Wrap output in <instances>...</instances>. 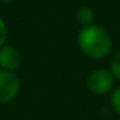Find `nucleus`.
Returning a JSON list of instances; mask_svg holds the SVG:
<instances>
[{
  "label": "nucleus",
  "instance_id": "nucleus-2",
  "mask_svg": "<svg viewBox=\"0 0 120 120\" xmlns=\"http://www.w3.org/2000/svg\"><path fill=\"white\" fill-rule=\"evenodd\" d=\"M20 92L19 76L7 69L0 68V105L10 103Z\"/></svg>",
  "mask_w": 120,
  "mask_h": 120
},
{
  "label": "nucleus",
  "instance_id": "nucleus-1",
  "mask_svg": "<svg viewBox=\"0 0 120 120\" xmlns=\"http://www.w3.org/2000/svg\"><path fill=\"white\" fill-rule=\"evenodd\" d=\"M76 41L79 49L92 59H102L112 49V38L107 31L95 24L82 27L78 31Z\"/></svg>",
  "mask_w": 120,
  "mask_h": 120
},
{
  "label": "nucleus",
  "instance_id": "nucleus-8",
  "mask_svg": "<svg viewBox=\"0 0 120 120\" xmlns=\"http://www.w3.org/2000/svg\"><path fill=\"white\" fill-rule=\"evenodd\" d=\"M6 38H7V28H6L4 21L0 19V47H3V45H4Z\"/></svg>",
  "mask_w": 120,
  "mask_h": 120
},
{
  "label": "nucleus",
  "instance_id": "nucleus-9",
  "mask_svg": "<svg viewBox=\"0 0 120 120\" xmlns=\"http://www.w3.org/2000/svg\"><path fill=\"white\" fill-rule=\"evenodd\" d=\"M0 2H2V3H6V4H7V3H11L13 0H0Z\"/></svg>",
  "mask_w": 120,
  "mask_h": 120
},
{
  "label": "nucleus",
  "instance_id": "nucleus-6",
  "mask_svg": "<svg viewBox=\"0 0 120 120\" xmlns=\"http://www.w3.org/2000/svg\"><path fill=\"white\" fill-rule=\"evenodd\" d=\"M110 72L113 74V76L116 79L120 81V52H117L113 59H112V62H110Z\"/></svg>",
  "mask_w": 120,
  "mask_h": 120
},
{
  "label": "nucleus",
  "instance_id": "nucleus-4",
  "mask_svg": "<svg viewBox=\"0 0 120 120\" xmlns=\"http://www.w3.org/2000/svg\"><path fill=\"white\" fill-rule=\"evenodd\" d=\"M21 65V52L13 45L0 47V68L14 72Z\"/></svg>",
  "mask_w": 120,
  "mask_h": 120
},
{
  "label": "nucleus",
  "instance_id": "nucleus-7",
  "mask_svg": "<svg viewBox=\"0 0 120 120\" xmlns=\"http://www.w3.org/2000/svg\"><path fill=\"white\" fill-rule=\"evenodd\" d=\"M110 103H112L113 109L120 114V86L116 90H113V93L110 96Z\"/></svg>",
  "mask_w": 120,
  "mask_h": 120
},
{
  "label": "nucleus",
  "instance_id": "nucleus-3",
  "mask_svg": "<svg viewBox=\"0 0 120 120\" xmlns=\"http://www.w3.org/2000/svg\"><path fill=\"white\" fill-rule=\"evenodd\" d=\"M114 83V76L110 71L106 69H96L90 72L86 78L88 89L95 95H106L112 90Z\"/></svg>",
  "mask_w": 120,
  "mask_h": 120
},
{
  "label": "nucleus",
  "instance_id": "nucleus-5",
  "mask_svg": "<svg viewBox=\"0 0 120 120\" xmlns=\"http://www.w3.org/2000/svg\"><path fill=\"white\" fill-rule=\"evenodd\" d=\"M76 20L85 27V26H90L95 21V13L90 7H81L76 11Z\"/></svg>",
  "mask_w": 120,
  "mask_h": 120
}]
</instances>
